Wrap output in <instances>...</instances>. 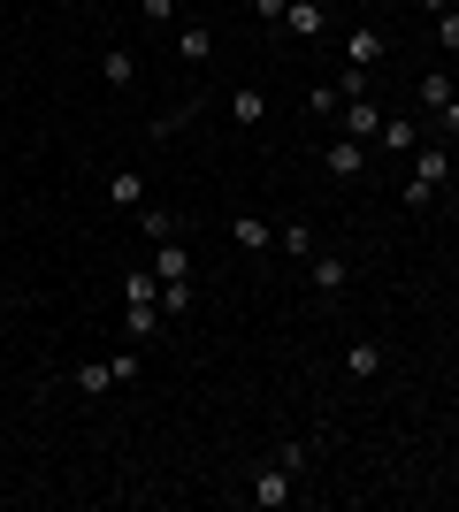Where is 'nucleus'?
Returning <instances> with one entry per match:
<instances>
[{
    "label": "nucleus",
    "mask_w": 459,
    "mask_h": 512,
    "mask_svg": "<svg viewBox=\"0 0 459 512\" xmlns=\"http://www.w3.org/2000/svg\"><path fill=\"white\" fill-rule=\"evenodd\" d=\"M437 46H444V54H459V8H444V16H437Z\"/></svg>",
    "instance_id": "obj_23"
},
{
    "label": "nucleus",
    "mask_w": 459,
    "mask_h": 512,
    "mask_svg": "<svg viewBox=\"0 0 459 512\" xmlns=\"http://www.w3.org/2000/svg\"><path fill=\"white\" fill-rule=\"evenodd\" d=\"M176 54H184V62H207V54H215V31H207V23H184V31H176Z\"/></svg>",
    "instance_id": "obj_14"
},
{
    "label": "nucleus",
    "mask_w": 459,
    "mask_h": 512,
    "mask_svg": "<svg viewBox=\"0 0 459 512\" xmlns=\"http://www.w3.org/2000/svg\"><path fill=\"white\" fill-rule=\"evenodd\" d=\"M444 176H452V153H444V146H421V153H414V176L398 184V192H406V207H429V199L444 192Z\"/></svg>",
    "instance_id": "obj_2"
},
{
    "label": "nucleus",
    "mask_w": 459,
    "mask_h": 512,
    "mask_svg": "<svg viewBox=\"0 0 459 512\" xmlns=\"http://www.w3.org/2000/svg\"><path fill=\"white\" fill-rule=\"evenodd\" d=\"M322 169L329 176H360V169H368V138H337V146L322 153Z\"/></svg>",
    "instance_id": "obj_5"
},
{
    "label": "nucleus",
    "mask_w": 459,
    "mask_h": 512,
    "mask_svg": "<svg viewBox=\"0 0 459 512\" xmlns=\"http://www.w3.org/2000/svg\"><path fill=\"white\" fill-rule=\"evenodd\" d=\"M375 138H383V153H414V123H391V115H383Z\"/></svg>",
    "instance_id": "obj_20"
},
{
    "label": "nucleus",
    "mask_w": 459,
    "mask_h": 512,
    "mask_svg": "<svg viewBox=\"0 0 459 512\" xmlns=\"http://www.w3.org/2000/svg\"><path fill=\"white\" fill-rule=\"evenodd\" d=\"M153 276H161V283H192V253H184V245L169 237V245L153 253Z\"/></svg>",
    "instance_id": "obj_9"
},
{
    "label": "nucleus",
    "mask_w": 459,
    "mask_h": 512,
    "mask_svg": "<svg viewBox=\"0 0 459 512\" xmlns=\"http://www.w3.org/2000/svg\"><path fill=\"white\" fill-rule=\"evenodd\" d=\"M337 115H345V138H375V130H383V107L375 100H345Z\"/></svg>",
    "instance_id": "obj_7"
},
{
    "label": "nucleus",
    "mask_w": 459,
    "mask_h": 512,
    "mask_svg": "<svg viewBox=\"0 0 459 512\" xmlns=\"http://www.w3.org/2000/svg\"><path fill=\"white\" fill-rule=\"evenodd\" d=\"M100 77H108L115 92H131V85H138V54H131V46H108V62H100Z\"/></svg>",
    "instance_id": "obj_10"
},
{
    "label": "nucleus",
    "mask_w": 459,
    "mask_h": 512,
    "mask_svg": "<svg viewBox=\"0 0 459 512\" xmlns=\"http://www.w3.org/2000/svg\"><path fill=\"white\" fill-rule=\"evenodd\" d=\"M306 276H314V291H322V299H337V291L352 283V260H337V253H314V268H306Z\"/></svg>",
    "instance_id": "obj_6"
},
{
    "label": "nucleus",
    "mask_w": 459,
    "mask_h": 512,
    "mask_svg": "<svg viewBox=\"0 0 459 512\" xmlns=\"http://www.w3.org/2000/svg\"><path fill=\"white\" fill-rule=\"evenodd\" d=\"M459 100V85H452V69H429V77H421V107H429V115H444V107Z\"/></svg>",
    "instance_id": "obj_11"
},
{
    "label": "nucleus",
    "mask_w": 459,
    "mask_h": 512,
    "mask_svg": "<svg viewBox=\"0 0 459 512\" xmlns=\"http://www.w3.org/2000/svg\"><path fill=\"white\" fill-rule=\"evenodd\" d=\"M437 130H444V138H459V100H452V107L437 115Z\"/></svg>",
    "instance_id": "obj_26"
},
{
    "label": "nucleus",
    "mask_w": 459,
    "mask_h": 512,
    "mask_svg": "<svg viewBox=\"0 0 459 512\" xmlns=\"http://www.w3.org/2000/svg\"><path fill=\"white\" fill-rule=\"evenodd\" d=\"M284 23H291V39H322V31H329V8H322V0H291Z\"/></svg>",
    "instance_id": "obj_4"
},
{
    "label": "nucleus",
    "mask_w": 459,
    "mask_h": 512,
    "mask_svg": "<svg viewBox=\"0 0 459 512\" xmlns=\"http://www.w3.org/2000/svg\"><path fill=\"white\" fill-rule=\"evenodd\" d=\"M230 237H238L245 253H268V245H276V230H268L261 214H238V222H230Z\"/></svg>",
    "instance_id": "obj_13"
},
{
    "label": "nucleus",
    "mask_w": 459,
    "mask_h": 512,
    "mask_svg": "<svg viewBox=\"0 0 459 512\" xmlns=\"http://www.w3.org/2000/svg\"><path fill=\"white\" fill-rule=\"evenodd\" d=\"M291 482H299V474L268 459V467L253 474V482H245V497H253V505H261V512H276V505H291Z\"/></svg>",
    "instance_id": "obj_3"
},
{
    "label": "nucleus",
    "mask_w": 459,
    "mask_h": 512,
    "mask_svg": "<svg viewBox=\"0 0 459 512\" xmlns=\"http://www.w3.org/2000/svg\"><path fill=\"white\" fill-rule=\"evenodd\" d=\"M108 207H146V176H138V169H115L108 176Z\"/></svg>",
    "instance_id": "obj_12"
},
{
    "label": "nucleus",
    "mask_w": 459,
    "mask_h": 512,
    "mask_svg": "<svg viewBox=\"0 0 459 512\" xmlns=\"http://www.w3.org/2000/svg\"><path fill=\"white\" fill-rule=\"evenodd\" d=\"M138 16H146L153 31H169V16H176V0H138Z\"/></svg>",
    "instance_id": "obj_24"
},
{
    "label": "nucleus",
    "mask_w": 459,
    "mask_h": 512,
    "mask_svg": "<svg viewBox=\"0 0 459 512\" xmlns=\"http://www.w3.org/2000/svg\"><path fill=\"white\" fill-rule=\"evenodd\" d=\"M345 367H352V383H368V375H383V344H368V337H360V344L345 352Z\"/></svg>",
    "instance_id": "obj_15"
},
{
    "label": "nucleus",
    "mask_w": 459,
    "mask_h": 512,
    "mask_svg": "<svg viewBox=\"0 0 459 512\" xmlns=\"http://www.w3.org/2000/svg\"><path fill=\"white\" fill-rule=\"evenodd\" d=\"M352 8H375V0H352Z\"/></svg>",
    "instance_id": "obj_28"
},
{
    "label": "nucleus",
    "mask_w": 459,
    "mask_h": 512,
    "mask_svg": "<svg viewBox=\"0 0 459 512\" xmlns=\"http://www.w3.org/2000/svg\"><path fill=\"white\" fill-rule=\"evenodd\" d=\"M192 283H161V314H169V321H184V314H192Z\"/></svg>",
    "instance_id": "obj_19"
},
{
    "label": "nucleus",
    "mask_w": 459,
    "mask_h": 512,
    "mask_svg": "<svg viewBox=\"0 0 459 512\" xmlns=\"http://www.w3.org/2000/svg\"><path fill=\"white\" fill-rule=\"evenodd\" d=\"M276 245H284L291 260H314V230H306V222H284V230H276Z\"/></svg>",
    "instance_id": "obj_18"
},
{
    "label": "nucleus",
    "mask_w": 459,
    "mask_h": 512,
    "mask_svg": "<svg viewBox=\"0 0 459 512\" xmlns=\"http://www.w3.org/2000/svg\"><path fill=\"white\" fill-rule=\"evenodd\" d=\"M138 230H146L153 245H169V237H176V222H169V214H161V207H138Z\"/></svg>",
    "instance_id": "obj_21"
},
{
    "label": "nucleus",
    "mask_w": 459,
    "mask_h": 512,
    "mask_svg": "<svg viewBox=\"0 0 459 512\" xmlns=\"http://www.w3.org/2000/svg\"><path fill=\"white\" fill-rule=\"evenodd\" d=\"M383 46H391V39H383V31H375V23H360V31H352V46H345V62L375 69V62H383Z\"/></svg>",
    "instance_id": "obj_8"
},
{
    "label": "nucleus",
    "mask_w": 459,
    "mask_h": 512,
    "mask_svg": "<svg viewBox=\"0 0 459 512\" xmlns=\"http://www.w3.org/2000/svg\"><path fill=\"white\" fill-rule=\"evenodd\" d=\"M284 8H291V0H253V16H261V23H284Z\"/></svg>",
    "instance_id": "obj_25"
},
{
    "label": "nucleus",
    "mask_w": 459,
    "mask_h": 512,
    "mask_svg": "<svg viewBox=\"0 0 459 512\" xmlns=\"http://www.w3.org/2000/svg\"><path fill=\"white\" fill-rule=\"evenodd\" d=\"M306 107H314V115H337V107H345V92H337V85H314V92H306Z\"/></svg>",
    "instance_id": "obj_22"
},
{
    "label": "nucleus",
    "mask_w": 459,
    "mask_h": 512,
    "mask_svg": "<svg viewBox=\"0 0 459 512\" xmlns=\"http://www.w3.org/2000/svg\"><path fill=\"white\" fill-rule=\"evenodd\" d=\"M421 8H429V16H444V8H459V0H421Z\"/></svg>",
    "instance_id": "obj_27"
},
{
    "label": "nucleus",
    "mask_w": 459,
    "mask_h": 512,
    "mask_svg": "<svg viewBox=\"0 0 459 512\" xmlns=\"http://www.w3.org/2000/svg\"><path fill=\"white\" fill-rule=\"evenodd\" d=\"M146 367H138V352H115V360H85L69 367V383H77V398H108L115 383H138Z\"/></svg>",
    "instance_id": "obj_1"
},
{
    "label": "nucleus",
    "mask_w": 459,
    "mask_h": 512,
    "mask_svg": "<svg viewBox=\"0 0 459 512\" xmlns=\"http://www.w3.org/2000/svg\"><path fill=\"white\" fill-rule=\"evenodd\" d=\"M123 321H131V337H153V329H161V306L153 299H123Z\"/></svg>",
    "instance_id": "obj_16"
},
{
    "label": "nucleus",
    "mask_w": 459,
    "mask_h": 512,
    "mask_svg": "<svg viewBox=\"0 0 459 512\" xmlns=\"http://www.w3.org/2000/svg\"><path fill=\"white\" fill-rule=\"evenodd\" d=\"M230 115H238V123H261V115H268V92L238 85V92H230Z\"/></svg>",
    "instance_id": "obj_17"
}]
</instances>
